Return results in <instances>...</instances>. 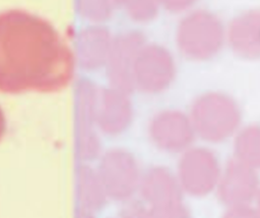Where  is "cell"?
I'll return each instance as SVG.
<instances>
[{"label": "cell", "instance_id": "6da1fadb", "mask_svg": "<svg viewBox=\"0 0 260 218\" xmlns=\"http://www.w3.org/2000/svg\"><path fill=\"white\" fill-rule=\"evenodd\" d=\"M74 67L73 52L50 21L22 9L0 12V92L61 91Z\"/></svg>", "mask_w": 260, "mask_h": 218}, {"label": "cell", "instance_id": "8992f818", "mask_svg": "<svg viewBox=\"0 0 260 218\" xmlns=\"http://www.w3.org/2000/svg\"><path fill=\"white\" fill-rule=\"evenodd\" d=\"M144 218H189L188 211L177 202L152 205Z\"/></svg>", "mask_w": 260, "mask_h": 218}, {"label": "cell", "instance_id": "5b68a950", "mask_svg": "<svg viewBox=\"0 0 260 218\" xmlns=\"http://www.w3.org/2000/svg\"><path fill=\"white\" fill-rule=\"evenodd\" d=\"M123 11L136 22L145 23L152 20L158 11L156 0H115Z\"/></svg>", "mask_w": 260, "mask_h": 218}, {"label": "cell", "instance_id": "9c48e42d", "mask_svg": "<svg viewBox=\"0 0 260 218\" xmlns=\"http://www.w3.org/2000/svg\"><path fill=\"white\" fill-rule=\"evenodd\" d=\"M5 132H6V119H5L3 110L0 106V141L2 140Z\"/></svg>", "mask_w": 260, "mask_h": 218}, {"label": "cell", "instance_id": "30bf717a", "mask_svg": "<svg viewBox=\"0 0 260 218\" xmlns=\"http://www.w3.org/2000/svg\"><path fill=\"white\" fill-rule=\"evenodd\" d=\"M257 211H258V213H259V215H260V204H259V209H258Z\"/></svg>", "mask_w": 260, "mask_h": 218}, {"label": "cell", "instance_id": "3957f363", "mask_svg": "<svg viewBox=\"0 0 260 218\" xmlns=\"http://www.w3.org/2000/svg\"><path fill=\"white\" fill-rule=\"evenodd\" d=\"M174 61L165 48L144 45L133 66V83L146 91H159L172 80Z\"/></svg>", "mask_w": 260, "mask_h": 218}, {"label": "cell", "instance_id": "277c9868", "mask_svg": "<svg viewBox=\"0 0 260 218\" xmlns=\"http://www.w3.org/2000/svg\"><path fill=\"white\" fill-rule=\"evenodd\" d=\"M231 49L246 58H260V9H252L235 17L226 32Z\"/></svg>", "mask_w": 260, "mask_h": 218}, {"label": "cell", "instance_id": "52a82bcc", "mask_svg": "<svg viewBox=\"0 0 260 218\" xmlns=\"http://www.w3.org/2000/svg\"><path fill=\"white\" fill-rule=\"evenodd\" d=\"M197 0H156L158 6L171 12H182L188 10Z\"/></svg>", "mask_w": 260, "mask_h": 218}, {"label": "cell", "instance_id": "7a4b0ae2", "mask_svg": "<svg viewBox=\"0 0 260 218\" xmlns=\"http://www.w3.org/2000/svg\"><path fill=\"white\" fill-rule=\"evenodd\" d=\"M225 31L216 15L207 10L186 14L177 29L178 48L185 56L203 60L214 56L222 47Z\"/></svg>", "mask_w": 260, "mask_h": 218}, {"label": "cell", "instance_id": "ba28073f", "mask_svg": "<svg viewBox=\"0 0 260 218\" xmlns=\"http://www.w3.org/2000/svg\"><path fill=\"white\" fill-rule=\"evenodd\" d=\"M223 218H260L257 210H253L246 205L233 206Z\"/></svg>", "mask_w": 260, "mask_h": 218}]
</instances>
